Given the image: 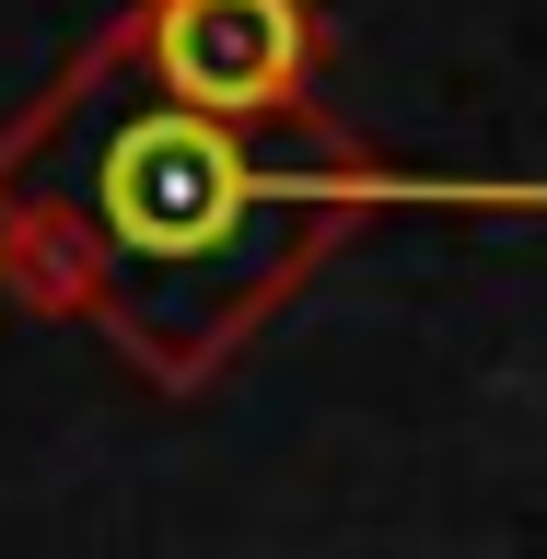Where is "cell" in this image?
<instances>
[{"label":"cell","instance_id":"obj_1","mask_svg":"<svg viewBox=\"0 0 547 559\" xmlns=\"http://www.w3.org/2000/svg\"><path fill=\"white\" fill-rule=\"evenodd\" d=\"M396 199H547V187H419V175H373V164H338V175H269L245 164L234 129L210 117H175V105H140L117 117L94 152V222L129 269H210L234 257L269 210H396Z\"/></svg>","mask_w":547,"mask_h":559},{"label":"cell","instance_id":"obj_2","mask_svg":"<svg viewBox=\"0 0 547 559\" xmlns=\"http://www.w3.org/2000/svg\"><path fill=\"white\" fill-rule=\"evenodd\" d=\"M117 59L152 70V94L175 117L326 140V105H314L326 35H314L304 0H140L129 24H117Z\"/></svg>","mask_w":547,"mask_h":559}]
</instances>
